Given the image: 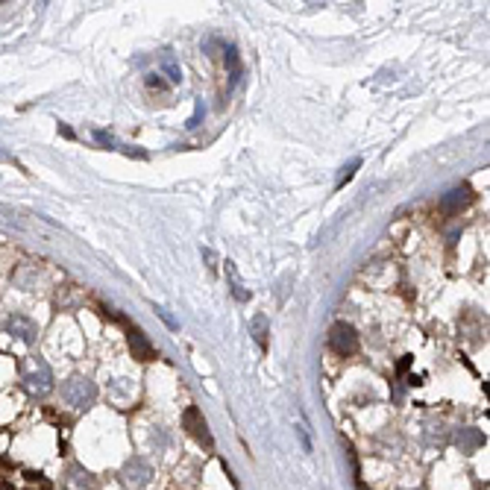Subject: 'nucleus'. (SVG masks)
<instances>
[{
    "mask_svg": "<svg viewBox=\"0 0 490 490\" xmlns=\"http://www.w3.org/2000/svg\"><path fill=\"white\" fill-rule=\"evenodd\" d=\"M59 132H62L65 138H74V130H71V127H65V123H59Z\"/></svg>",
    "mask_w": 490,
    "mask_h": 490,
    "instance_id": "nucleus-21",
    "label": "nucleus"
},
{
    "mask_svg": "<svg viewBox=\"0 0 490 490\" xmlns=\"http://www.w3.org/2000/svg\"><path fill=\"white\" fill-rule=\"evenodd\" d=\"M147 86H150V89H159V91H164V89H167V82H164L159 74H147Z\"/></svg>",
    "mask_w": 490,
    "mask_h": 490,
    "instance_id": "nucleus-19",
    "label": "nucleus"
},
{
    "mask_svg": "<svg viewBox=\"0 0 490 490\" xmlns=\"http://www.w3.org/2000/svg\"><path fill=\"white\" fill-rule=\"evenodd\" d=\"M130 349H132V358H138V361H153L156 358V346H153L150 341H147V335L141 332V329H130Z\"/></svg>",
    "mask_w": 490,
    "mask_h": 490,
    "instance_id": "nucleus-8",
    "label": "nucleus"
},
{
    "mask_svg": "<svg viewBox=\"0 0 490 490\" xmlns=\"http://www.w3.org/2000/svg\"><path fill=\"white\" fill-rule=\"evenodd\" d=\"M94 138H97V141H100L103 147H118V138L112 135L109 130H94Z\"/></svg>",
    "mask_w": 490,
    "mask_h": 490,
    "instance_id": "nucleus-17",
    "label": "nucleus"
},
{
    "mask_svg": "<svg viewBox=\"0 0 490 490\" xmlns=\"http://www.w3.org/2000/svg\"><path fill=\"white\" fill-rule=\"evenodd\" d=\"M297 435H300V441H303V452H312V438H309V431H305L303 423L297 426Z\"/></svg>",
    "mask_w": 490,
    "mask_h": 490,
    "instance_id": "nucleus-18",
    "label": "nucleus"
},
{
    "mask_svg": "<svg viewBox=\"0 0 490 490\" xmlns=\"http://www.w3.org/2000/svg\"><path fill=\"white\" fill-rule=\"evenodd\" d=\"M0 159H3V153H0Z\"/></svg>",
    "mask_w": 490,
    "mask_h": 490,
    "instance_id": "nucleus-23",
    "label": "nucleus"
},
{
    "mask_svg": "<svg viewBox=\"0 0 490 490\" xmlns=\"http://www.w3.org/2000/svg\"><path fill=\"white\" fill-rule=\"evenodd\" d=\"M223 273H227V279H229V291H232V297H235L238 303H250V297H253V293H250V288L244 285V279L238 276L235 264H232L229 259L223 261Z\"/></svg>",
    "mask_w": 490,
    "mask_h": 490,
    "instance_id": "nucleus-9",
    "label": "nucleus"
},
{
    "mask_svg": "<svg viewBox=\"0 0 490 490\" xmlns=\"http://www.w3.org/2000/svg\"><path fill=\"white\" fill-rule=\"evenodd\" d=\"M484 438L479 435L475 429H461V435H458V446H461V452H473L475 446H482Z\"/></svg>",
    "mask_w": 490,
    "mask_h": 490,
    "instance_id": "nucleus-14",
    "label": "nucleus"
},
{
    "mask_svg": "<svg viewBox=\"0 0 490 490\" xmlns=\"http://www.w3.org/2000/svg\"><path fill=\"white\" fill-rule=\"evenodd\" d=\"M329 346H332V353H338V355H353L358 353V332L344 323V320H338L332 329H329Z\"/></svg>",
    "mask_w": 490,
    "mask_h": 490,
    "instance_id": "nucleus-5",
    "label": "nucleus"
},
{
    "mask_svg": "<svg viewBox=\"0 0 490 490\" xmlns=\"http://www.w3.org/2000/svg\"><path fill=\"white\" fill-rule=\"evenodd\" d=\"M156 314H159V317H162V320H164V323H167V326H171V329H179V323H176V320H174L171 314H167L164 309H156Z\"/></svg>",
    "mask_w": 490,
    "mask_h": 490,
    "instance_id": "nucleus-20",
    "label": "nucleus"
},
{
    "mask_svg": "<svg viewBox=\"0 0 490 490\" xmlns=\"http://www.w3.org/2000/svg\"><path fill=\"white\" fill-rule=\"evenodd\" d=\"M470 200H473L470 188H467V185H461V188L450 191V194H446V197L441 200V212H446V215H455V212H461V208H464Z\"/></svg>",
    "mask_w": 490,
    "mask_h": 490,
    "instance_id": "nucleus-10",
    "label": "nucleus"
},
{
    "mask_svg": "<svg viewBox=\"0 0 490 490\" xmlns=\"http://www.w3.org/2000/svg\"><path fill=\"white\" fill-rule=\"evenodd\" d=\"M21 388H24L33 399L50 397L53 388H56V379H53L50 364L41 361V358H30V361H26L24 367H21Z\"/></svg>",
    "mask_w": 490,
    "mask_h": 490,
    "instance_id": "nucleus-1",
    "label": "nucleus"
},
{
    "mask_svg": "<svg viewBox=\"0 0 490 490\" xmlns=\"http://www.w3.org/2000/svg\"><path fill=\"white\" fill-rule=\"evenodd\" d=\"M159 68H162V74L167 77V82H182V68H179V62H176V56L171 53V50H164L162 56H159Z\"/></svg>",
    "mask_w": 490,
    "mask_h": 490,
    "instance_id": "nucleus-11",
    "label": "nucleus"
},
{
    "mask_svg": "<svg viewBox=\"0 0 490 490\" xmlns=\"http://www.w3.org/2000/svg\"><path fill=\"white\" fill-rule=\"evenodd\" d=\"M227 68H229V86H235L238 79H241V56H238L235 45H227Z\"/></svg>",
    "mask_w": 490,
    "mask_h": 490,
    "instance_id": "nucleus-13",
    "label": "nucleus"
},
{
    "mask_svg": "<svg viewBox=\"0 0 490 490\" xmlns=\"http://www.w3.org/2000/svg\"><path fill=\"white\" fill-rule=\"evenodd\" d=\"M358 167H361V159H353V162H349L346 167H341V174H338V182H335V188L341 191V188L346 185V182L355 176V171H358Z\"/></svg>",
    "mask_w": 490,
    "mask_h": 490,
    "instance_id": "nucleus-15",
    "label": "nucleus"
},
{
    "mask_svg": "<svg viewBox=\"0 0 490 490\" xmlns=\"http://www.w3.org/2000/svg\"><path fill=\"white\" fill-rule=\"evenodd\" d=\"M250 335H253V341L268 349V335H270V323H268V314H256L253 320H250Z\"/></svg>",
    "mask_w": 490,
    "mask_h": 490,
    "instance_id": "nucleus-12",
    "label": "nucleus"
},
{
    "mask_svg": "<svg viewBox=\"0 0 490 490\" xmlns=\"http://www.w3.org/2000/svg\"><path fill=\"white\" fill-rule=\"evenodd\" d=\"M203 118H206V106H203V100H197V103H194V115L188 118V123H185V127H188V130H197Z\"/></svg>",
    "mask_w": 490,
    "mask_h": 490,
    "instance_id": "nucleus-16",
    "label": "nucleus"
},
{
    "mask_svg": "<svg viewBox=\"0 0 490 490\" xmlns=\"http://www.w3.org/2000/svg\"><path fill=\"white\" fill-rule=\"evenodd\" d=\"M62 490H97V475L82 464H68L62 470Z\"/></svg>",
    "mask_w": 490,
    "mask_h": 490,
    "instance_id": "nucleus-6",
    "label": "nucleus"
},
{
    "mask_svg": "<svg viewBox=\"0 0 490 490\" xmlns=\"http://www.w3.org/2000/svg\"><path fill=\"white\" fill-rule=\"evenodd\" d=\"M121 484L127 487V490H144L153 479V467H150V461L141 458V455H132L127 464L121 467Z\"/></svg>",
    "mask_w": 490,
    "mask_h": 490,
    "instance_id": "nucleus-3",
    "label": "nucleus"
},
{
    "mask_svg": "<svg viewBox=\"0 0 490 490\" xmlns=\"http://www.w3.org/2000/svg\"><path fill=\"white\" fill-rule=\"evenodd\" d=\"M62 402L74 411H86L97 402V385L89 376H71V379L62 382Z\"/></svg>",
    "mask_w": 490,
    "mask_h": 490,
    "instance_id": "nucleus-2",
    "label": "nucleus"
},
{
    "mask_svg": "<svg viewBox=\"0 0 490 490\" xmlns=\"http://www.w3.org/2000/svg\"><path fill=\"white\" fill-rule=\"evenodd\" d=\"M3 329H6L9 338H15V341H21V344H26V346H33L36 338H38V326L33 323L30 317H24V314H12V317L6 320Z\"/></svg>",
    "mask_w": 490,
    "mask_h": 490,
    "instance_id": "nucleus-7",
    "label": "nucleus"
},
{
    "mask_svg": "<svg viewBox=\"0 0 490 490\" xmlns=\"http://www.w3.org/2000/svg\"><path fill=\"white\" fill-rule=\"evenodd\" d=\"M358 490H370V487H364V484H358Z\"/></svg>",
    "mask_w": 490,
    "mask_h": 490,
    "instance_id": "nucleus-22",
    "label": "nucleus"
},
{
    "mask_svg": "<svg viewBox=\"0 0 490 490\" xmlns=\"http://www.w3.org/2000/svg\"><path fill=\"white\" fill-rule=\"evenodd\" d=\"M182 429H185L197 443H203L206 450H215V438H212V431H208V423L197 405H188L185 408V414H182Z\"/></svg>",
    "mask_w": 490,
    "mask_h": 490,
    "instance_id": "nucleus-4",
    "label": "nucleus"
}]
</instances>
